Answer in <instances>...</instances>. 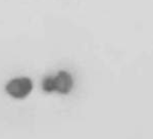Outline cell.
<instances>
[{
  "label": "cell",
  "instance_id": "cell-3",
  "mask_svg": "<svg viewBox=\"0 0 153 139\" xmlns=\"http://www.w3.org/2000/svg\"><path fill=\"white\" fill-rule=\"evenodd\" d=\"M42 88L46 92H52V91H54L53 76H48L43 79V81H42Z\"/></svg>",
  "mask_w": 153,
  "mask_h": 139
},
{
  "label": "cell",
  "instance_id": "cell-1",
  "mask_svg": "<svg viewBox=\"0 0 153 139\" xmlns=\"http://www.w3.org/2000/svg\"><path fill=\"white\" fill-rule=\"evenodd\" d=\"M33 89V83L31 79L27 77L12 79L6 84L5 90L10 96L14 98H24L29 95Z\"/></svg>",
  "mask_w": 153,
  "mask_h": 139
},
{
  "label": "cell",
  "instance_id": "cell-2",
  "mask_svg": "<svg viewBox=\"0 0 153 139\" xmlns=\"http://www.w3.org/2000/svg\"><path fill=\"white\" fill-rule=\"evenodd\" d=\"M53 82L54 91H57L61 94L68 93L74 85L73 77L70 73L65 71H60L57 73V75L53 76Z\"/></svg>",
  "mask_w": 153,
  "mask_h": 139
}]
</instances>
